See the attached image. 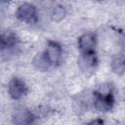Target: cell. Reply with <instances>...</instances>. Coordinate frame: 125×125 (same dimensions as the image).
<instances>
[{
	"mask_svg": "<svg viewBox=\"0 0 125 125\" xmlns=\"http://www.w3.org/2000/svg\"><path fill=\"white\" fill-rule=\"evenodd\" d=\"M94 104L93 107L100 112H107L112 109L114 105L113 87L109 83H104L94 91Z\"/></svg>",
	"mask_w": 125,
	"mask_h": 125,
	"instance_id": "cell-1",
	"label": "cell"
},
{
	"mask_svg": "<svg viewBox=\"0 0 125 125\" xmlns=\"http://www.w3.org/2000/svg\"><path fill=\"white\" fill-rule=\"evenodd\" d=\"M16 17L22 22L35 23L38 21V11L31 3H22L16 10Z\"/></svg>",
	"mask_w": 125,
	"mask_h": 125,
	"instance_id": "cell-2",
	"label": "cell"
},
{
	"mask_svg": "<svg viewBox=\"0 0 125 125\" xmlns=\"http://www.w3.org/2000/svg\"><path fill=\"white\" fill-rule=\"evenodd\" d=\"M77 46L80 54L94 53L97 46V36L94 32H85L78 37Z\"/></svg>",
	"mask_w": 125,
	"mask_h": 125,
	"instance_id": "cell-3",
	"label": "cell"
},
{
	"mask_svg": "<svg viewBox=\"0 0 125 125\" xmlns=\"http://www.w3.org/2000/svg\"><path fill=\"white\" fill-rule=\"evenodd\" d=\"M27 93V87L23 80L19 77H13L8 83V94L13 100H21Z\"/></svg>",
	"mask_w": 125,
	"mask_h": 125,
	"instance_id": "cell-4",
	"label": "cell"
},
{
	"mask_svg": "<svg viewBox=\"0 0 125 125\" xmlns=\"http://www.w3.org/2000/svg\"><path fill=\"white\" fill-rule=\"evenodd\" d=\"M97 64H98V59L96 52L80 54L78 58V67L84 73L93 72L96 69Z\"/></svg>",
	"mask_w": 125,
	"mask_h": 125,
	"instance_id": "cell-5",
	"label": "cell"
},
{
	"mask_svg": "<svg viewBox=\"0 0 125 125\" xmlns=\"http://www.w3.org/2000/svg\"><path fill=\"white\" fill-rule=\"evenodd\" d=\"M34 119H35V116L33 114V111H31L23 106L15 108V110L12 114L13 123L18 124V125L30 124L34 121Z\"/></svg>",
	"mask_w": 125,
	"mask_h": 125,
	"instance_id": "cell-6",
	"label": "cell"
},
{
	"mask_svg": "<svg viewBox=\"0 0 125 125\" xmlns=\"http://www.w3.org/2000/svg\"><path fill=\"white\" fill-rule=\"evenodd\" d=\"M45 54L47 58L49 59L52 66L53 65H58L62 58V48L61 44H59L56 41H48L46 49H45Z\"/></svg>",
	"mask_w": 125,
	"mask_h": 125,
	"instance_id": "cell-7",
	"label": "cell"
},
{
	"mask_svg": "<svg viewBox=\"0 0 125 125\" xmlns=\"http://www.w3.org/2000/svg\"><path fill=\"white\" fill-rule=\"evenodd\" d=\"M94 98L95 94L94 92H91L89 90L83 91L76 95L75 97V103L81 109H88L89 107L93 106L94 104Z\"/></svg>",
	"mask_w": 125,
	"mask_h": 125,
	"instance_id": "cell-8",
	"label": "cell"
},
{
	"mask_svg": "<svg viewBox=\"0 0 125 125\" xmlns=\"http://www.w3.org/2000/svg\"><path fill=\"white\" fill-rule=\"evenodd\" d=\"M18 46V37L11 31L3 32L1 35V50L2 52L11 51Z\"/></svg>",
	"mask_w": 125,
	"mask_h": 125,
	"instance_id": "cell-9",
	"label": "cell"
},
{
	"mask_svg": "<svg viewBox=\"0 0 125 125\" xmlns=\"http://www.w3.org/2000/svg\"><path fill=\"white\" fill-rule=\"evenodd\" d=\"M32 64L37 70H40V71H46L52 66L45 52L37 53L32 60Z\"/></svg>",
	"mask_w": 125,
	"mask_h": 125,
	"instance_id": "cell-10",
	"label": "cell"
},
{
	"mask_svg": "<svg viewBox=\"0 0 125 125\" xmlns=\"http://www.w3.org/2000/svg\"><path fill=\"white\" fill-rule=\"evenodd\" d=\"M110 67L112 71L116 74H122L125 72V55L118 54L116 55L110 63Z\"/></svg>",
	"mask_w": 125,
	"mask_h": 125,
	"instance_id": "cell-11",
	"label": "cell"
},
{
	"mask_svg": "<svg viewBox=\"0 0 125 125\" xmlns=\"http://www.w3.org/2000/svg\"><path fill=\"white\" fill-rule=\"evenodd\" d=\"M66 16V10L62 5H56L52 8L51 12H50V18L53 21L59 22L61 21H62Z\"/></svg>",
	"mask_w": 125,
	"mask_h": 125,
	"instance_id": "cell-12",
	"label": "cell"
},
{
	"mask_svg": "<svg viewBox=\"0 0 125 125\" xmlns=\"http://www.w3.org/2000/svg\"><path fill=\"white\" fill-rule=\"evenodd\" d=\"M11 0H1V3L2 4H7V3H9Z\"/></svg>",
	"mask_w": 125,
	"mask_h": 125,
	"instance_id": "cell-13",
	"label": "cell"
},
{
	"mask_svg": "<svg viewBox=\"0 0 125 125\" xmlns=\"http://www.w3.org/2000/svg\"><path fill=\"white\" fill-rule=\"evenodd\" d=\"M96 1H100V2H102V1H104V0H96Z\"/></svg>",
	"mask_w": 125,
	"mask_h": 125,
	"instance_id": "cell-14",
	"label": "cell"
}]
</instances>
